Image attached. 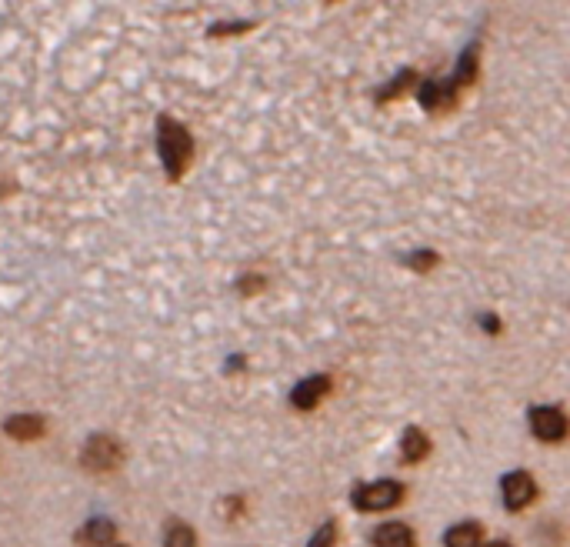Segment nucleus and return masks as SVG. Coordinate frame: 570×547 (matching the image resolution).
Wrapping results in <instances>:
<instances>
[{"label": "nucleus", "mask_w": 570, "mask_h": 547, "mask_svg": "<svg viewBox=\"0 0 570 547\" xmlns=\"http://www.w3.org/2000/svg\"><path fill=\"white\" fill-rule=\"evenodd\" d=\"M417 81V74L414 71H400L394 81H390V87H384V91L377 94V101L384 104V101H394V97H400V94H407L410 91V84Z\"/></svg>", "instance_id": "4468645a"}, {"label": "nucleus", "mask_w": 570, "mask_h": 547, "mask_svg": "<svg viewBox=\"0 0 570 547\" xmlns=\"http://www.w3.org/2000/svg\"><path fill=\"white\" fill-rule=\"evenodd\" d=\"M480 537H484L480 524L477 521H464V524L450 527V531L444 534V544L447 547H480Z\"/></svg>", "instance_id": "f8f14e48"}, {"label": "nucleus", "mask_w": 570, "mask_h": 547, "mask_svg": "<svg viewBox=\"0 0 570 547\" xmlns=\"http://www.w3.org/2000/svg\"><path fill=\"white\" fill-rule=\"evenodd\" d=\"M404 501V484L400 481H370V484H360L354 494H350V504L357 511H367V514H377V511H390Z\"/></svg>", "instance_id": "7ed1b4c3"}, {"label": "nucleus", "mask_w": 570, "mask_h": 547, "mask_svg": "<svg viewBox=\"0 0 570 547\" xmlns=\"http://www.w3.org/2000/svg\"><path fill=\"white\" fill-rule=\"evenodd\" d=\"M80 464L94 474H107V471H117L124 464V447L114 434H94L90 441L84 444V454H80Z\"/></svg>", "instance_id": "20e7f679"}, {"label": "nucleus", "mask_w": 570, "mask_h": 547, "mask_svg": "<svg viewBox=\"0 0 570 547\" xmlns=\"http://www.w3.org/2000/svg\"><path fill=\"white\" fill-rule=\"evenodd\" d=\"M527 424H530V431H534L537 441H544V444H560V441H564V437L570 434L567 414L560 411V407H554V404H537V407H530Z\"/></svg>", "instance_id": "39448f33"}, {"label": "nucleus", "mask_w": 570, "mask_h": 547, "mask_svg": "<svg viewBox=\"0 0 570 547\" xmlns=\"http://www.w3.org/2000/svg\"><path fill=\"white\" fill-rule=\"evenodd\" d=\"M337 544V524L334 521H327V524H320L317 527V534L310 537V544L307 547H334Z\"/></svg>", "instance_id": "dca6fc26"}, {"label": "nucleus", "mask_w": 570, "mask_h": 547, "mask_svg": "<svg viewBox=\"0 0 570 547\" xmlns=\"http://www.w3.org/2000/svg\"><path fill=\"white\" fill-rule=\"evenodd\" d=\"M430 454V437L420 427H407L400 437V461L404 464H420Z\"/></svg>", "instance_id": "9b49d317"}, {"label": "nucleus", "mask_w": 570, "mask_h": 547, "mask_svg": "<svg viewBox=\"0 0 570 547\" xmlns=\"http://www.w3.org/2000/svg\"><path fill=\"white\" fill-rule=\"evenodd\" d=\"M477 54L480 47L470 44L464 54H460V64H457V74L447 77V81H424L420 84V104H424V111L437 114V111H450V107L457 104V97L464 87L474 84L477 77Z\"/></svg>", "instance_id": "f257e3e1"}, {"label": "nucleus", "mask_w": 570, "mask_h": 547, "mask_svg": "<svg viewBox=\"0 0 570 547\" xmlns=\"http://www.w3.org/2000/svg\"><path fill=\"white\" fill-rule=\"evenodd\" d=\"M157 154L170 181H180L184 171L194 161V137L174 117H160L157 121Z\"/></svg>", "instance_id": "f03ea898"}, {"label": "nucleus", "mask_w": 570, "mask_h": 547, "mask_svg": "<svg viewBox=\"0 0 570 547\" xmlns=\"http://www.w3.org/2000/svg\"><path fill=\"white\" fill-rule=\"evenodd\" d=\"M117 537V527L110 517H94V521H87L84 527L77 531V541L84 547H104Z\"/></svg>", "instance_id": "9d476101"}, {"label": "nucleus", "mask_w": 570, "mask_h": 547, "mask_svg": "<svg viewBox=\"0 0 570 547\" xmlns=\"http://www.w3.org/2000/svg\"><path fill=\"white\" fill-rule=\"evenodd\" d=\"M410 271H417V274H427V271H434V267L440 264V257L434 251H414L410 257H404Z\"/></svg>", "instance_id": "2eb2a0df"}, {"label": "nucleus", "mask_w": 570, "mask_h": 547, "mask_svg": "<svg viewBox=\"0 0 570 547\" xmlns=\"http://www.w3.org/2000/svg\"><path fill=\"white\" fill-rule=\"evenodd\" d=\"M4 431L7 437H14V441H37V437H44L47 424L40 414H14L4 421Z\"/></svg>", "instance_id": "6e6552de"}, {"label": "nucleus", "mask_w": 570, "mask_h": 547, "mask_svg": "<svg viewBox=\"0 0 570 547\" xmlns=\"http://www.w3.org/2000/svg\"><path fill=\"white\" fill-rule=\"evenodd\" d=\"M414 544H417L414 527H407L404 521L380 524L374 531V547H414Z\"/></svg>", "instance_id": "1a4fd4ad"}, {"label": "nucleus", "mask_w": 570, "mask_h": 547, "mask_svg": "<svg viewBox=\"0 0 570 547\" xmlns=\"http://www.w3.org/2000/svg\"><path fill=\"white\" fill-rule=\"evenodd\" d=\"M500 494H504L507 511H524L527 504L537 501V481L527 471H510L500 481Z\"/></svg>", "instance_id": "423d86ee"}, {"label": "nucleus", "mask_w": 570, "mask_h": 547, "mask_svg": "<svg viewBox=\"0 0 570 547\" xmlns=\"http://www.w3.org/2000/svg\"><path fill=\"white\" fill-rule=\"evenodd\" d=\"M487 547H510L507 541H494V544H487Z\"/></svg>", "instance_id": "a211bd4d"}, {"label": "nucleus", "mask_w": 570, "mask_h": 547, "mask_svg": "<svg viewBox=\"0 0 570 547\" xmlns=\"http://www.w3.org/2000/svg\"><path fill=\"white\" fill-rule=\"evenodd\" d=\"M327 391H330V377L327 374L304 377V381L290 391V404H294L297 411H314V407L327 397Z\"/></svg>", "instance_id": "0eeeda50"}, {"label": "nucleus", "mask_w": 570, "mask_h": 547, "mask_svg": "<svg viewBox=\"0 0 570 547\" xmlns=\"http://www.w3.org/2000/svg\"><path fill=\"white\" fill-rule=\"evenodd\" d=\"M164 547H197V531L184 521H174L164 534Z\"/></svg>", "instance_id": "ddd939ff"}, {"label": "nucleus", "mask_w": 570, "mask_h": 547, "mask_svg": "<svg viewBox=\"0 0 570 547\" xmlns=\"http://www.w3.org/2000/svg\"><path fill=\"white\" fill-rule=\"evenodd\" d=\"M480 324H484L487 334H497V331H500V321H497L494 314H484V317H480Z\"/></svg>", "instance_id": "f3484780"}, {"label": "nucleus", "mask_w": 570, "mask_h": 547, "mask_svg": "<svg viewBox=\"0 0 570 547\" xmlns=\"http://www.w3.org/2000/svg\"><path fill=\"white\" fill-rule=\"evenodd\" d=\"M117 547H120V544H117Z\"/></svg>", "instance_id": "6ab92c4d"}]
</instances>
